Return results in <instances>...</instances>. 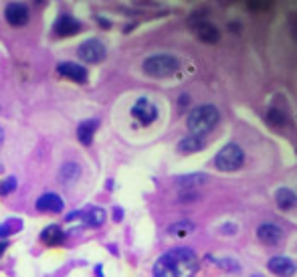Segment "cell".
<instances>
[{
  "instance_id": "cell-27",
  "label": "cell",
  "mask_w": 297,
  "mask_h": 277,
  "mask_svg": "<svg viewBox=\"0 0 297 277\" xmlns=\"http://www.w3.org/2000/svg\"><path fill=\"white\" fill-rule=\"evenodd\" d=\"M4 251H6V243H4V241H0V255H2Z\"/></svg>"
},
{
  "instance_id": "cell-18",
  "label": "cell",
  "mask_w": 297,
  "mask_h": 277,
  "mask_svg": "<svg viewBox=\"0 0 297 277\" xmlns=\"http://www.w3.org/2000/svg\"><path fill=\"white\" fill-rule=\"evenodd\" d=\"M204 146H206L204 138H200V136H186V138H182L178 142V152H182V154H192V152L202 150Z\"/></svg>"
},
{
  "instance_id": "cell-6",
  "label": "cell",
  "mask_w": 297,
  "mask_h": 277,
  "mask_svg": "<svg viewBox=\"0 0 297 277\" xmlns=\"http://www.w3.org/2000/svg\"><path fill=\"white\" fill-rule=\"evenodd\" d=\"M105 55H107L105 45L97 39H89L83 45H79V49H77V57L81 61H87V63H99V61L105 59Z\"/></svg>"
},
{
  "instance_id": "cell-29",
  "label": "cell",
  "mask_w": 297,
  "mask_h": 277,
  "mask_svg": "<svg viewBox=\"0 0 297 277\" xmlns=\"http://www.w3.org/2000/svg\"><path fill=\"white\" fill-rule=\"evenodd\" d=\"M0 174H2V164H0Z\"/></svg>"
},
{
  "instance_id": "cell-9",
  "label": "cell",
  "mask_w": 297,
  "mask_h": 277,
  "mask_svg": "<svg viewBox=\"0 0 297 277\" xmlns=\"http://www.w3.org/2000/svg\"><path fill=\"white\" fill-rule=\"evenodd\" d=\"M4 18L10 26H24L28 22V8L20 2H10L4 8Z\"/></svg>"
},
{
  "instance_id": "cell-19",
  "label": "cell",
  "mask_w": 297,
  "mask_h": 277,
  "mask_svg": "<svg viewBox=\"0 0 297 277\" xmlns=\"http://www.w3.org/2000/svg\"><path fill=\"white\" fill-rule=\"evenodd\" d=\"M206 182H208V176H206V174H200V172L184 174V176H178V178H176V184H180V186H184V188H188V190H192V188H196V186H202V184H206Z\"/></svg>"
},
{
  "instance_id": "cell-22",
  "label": "cell",
  "mask_w": 297,
  "mask_h": 277,
  "mask_svg": "<svg viewBox=\"0 0 297 277\" xmlns=\"http://www.w3.org/2000/svg\"><path fill=\"white\" fill-rule=\"evenodd\" d=\"M192 231H194V225L190 221H180V223H174L172 227H168V233L174 237H186Z\"/></svg>"
},
{
  "instance_id": "cell-25",
  "label": "cell",
  "mask_w": 297,
  "mask_h": 277,
  "mask_svg": "<svg viewBox=\"0 0 297 277\" xmlns=\"http://www.w3.org/2000/svg\"><path fill=\"white\" fill-rule=\"evenodd\" d=\"M12 190H16V178H14V176H8L6 180L0 182V194L6 196V194H10Z\"/></svg>"
},
{
  "instance_id": "cell-23",
  "label": "cell",
  "mask_w": 297,
  "mask_h": 277,
  "mask_svg": "<svg viewBox=\"0 0 297 277\" xmlns=\"http://www.w3.org/2000/svg\"><path fill=\"white\" fill-rule=\"evenodd\" d=\"M20 229H22V221L20 219H10V221H6V223L0 225V239H6V237L14 235Z\"/></svg>"
},
{
  "instance_id": "cell-20",
  "label": "cell",
  "mask_w": 297,
  "mask_h": 277,
  "mask_svg": "<svg viewBox=\"0 0 297 277\" xmlns=\"http://www.w3.org/2000/svg\"><path fill=\"white\" fill-rule=\"evenodd\" d=\"M79 176H81V166L75 164V162H67V164H63L61 176H59V178H61L63 184H71V182H75Z\"/></svg>"
},
{
  "instance_id": "cell-1",
  "label": "cell",
  "mask_w": 297,
  "mask_h": 277,
  "mask_svg": "<svg viewBox=\"0 0 297 277\" xmlns=\"http://www.w3.org/2000/svg\"><path fill=\"white\" fill-rule=\"evenodd\" d=\"M198 255L190 247H174L154 263V277H194Z\"/></svg>"
},
{
  "instance_id": "cell-12",
  "label": "cell",
  "mask_w": 297,
  "mask_h": 277,
  "mask_svg": "<svg viewBox=\"0 0 297 277\" xmlns=\"http://www.w3.org/2000/svg\"><path fill=\"white\" fill-rule=\"evenodd\" d=\"M57 73H59L61 77H67V79L75 81V83H85V81H87V69H85L83 65H79V63H69V61H65V63H61V65L57 67Z\"/></svg>"
},
{
  "instance_id": "cell-7",
  "label": "cell",
  "mask_w": 297,
  "mask_h": 277,
  "mask_svg": "<svg viewBox=\"0 0 297 277\" xmlns=\"http://www.w3.org/2000/svg\"><path fill=\"white\" fill-rule=\"evenodd\" d=\"M81 28H83V24H81L75 16H71V14H61V16L55 20V24H53V34H55V37H73V34H77Z\"/></svg>"
},
{
  "instance_id": "cell-8",
  "label": "cell",
  "mask_w": 297,
  "mask_h": 277,
  "mask_svg": "<svg viewBox=\"0 0 297 277\" xmlns=\"http://www.w3.org/2000/svg\"><path fill=\"white\" fill-rule=\"evenodd\" d=\"M73 219H81V223H85L87 227L97 229V227H101L105 223V211L101 206H91L85 213L81 211V213H73V215L67 217V221H73Z\"/></svg>"
},
{
  "instance_id": "cell-16",
  "label": "cell",
  "mask_w": 297,
  "mask_h": 277,
  "mask_svg": "<svg viewBox=\"0 0 297 277\" xmlns=\"http://www.w3.org/2000/svg\"><path fill=\"white\" fill-rule=\"evenodd\" d=\"M97 128H99V122L97 120H85V122H81L79 128H77V138H79V142L83 146H89L93 142V136H95Z\"/></svg>"
},
{
  "instance_id": "cell-28",
  "label": "cell",
  "mask_w": 297,
  "mask_h": 277,
  "mask_svg": "<svg viewBox=\"0 0 297 277\" xmlns=\"http://www.w3.org/2000/svg\"><path fill=\"white\" fill-rule=\"evenodd\" d=\"M2 142H4V132H2V128H0V148H2Z\"/></svg>"
},
{
  "instance_id": "cell-17",
  "label": "cell",
  "mask_w": 297,
  "mask_h": 277,
  "mask_svg": "<svg viewBox=\"0 0 297 277\" xmlns=\"http://www.w3.org/2000/svg\"><path fill=\"white\" fill-rule=\"evenodd\" d=\"M275 202H277L279 209H283V211H291V209H295L297 206L295 192L289 190V188H279L277 194H275Z\"/></svg>"
},
{
  "instance_id": "cell-21",
  "label": "cell",
  "mask_w": 297,
  "mask_h": 277,
  "mask_svg": "<svg viewBox=\"0 0 297 277\" xmlns=\"http://www.w3.org/2000/svg\"><path fill=\"white\" fill-rule=\"evenodd\" d=\"M265 118H267V124L273 126V128H285L287 126V118L279 108H269Z\"/></svg>"
},
{
  "instance_id": "cell-15",
  "label": "cell",
  "mask_w": 297,
  "mask_h": 277,
  "mask_svg": "<svg viewBox=\"0 0 297 277\" xmlns=\"http://www.w3.org/2000/svg\"><path fill=\"white\" fill-rule=\"evenodd\" d=\"M41 239H43L45 245L55 247V245H63L65 239H67V235H65V231H63L59 225H51V227H47V229L41 233Z\"/></svg>"
},
{
  "instance_id": "cell-4",
  "label": "cell",
  "mask_w": 297,
  "mask_h": 277,
  "mask_svg": "<svg viewBox=\"0 0 297 277\" xmlns=\"http://www.w3.org/2000/svg\"><path fill=\"white\" fill-rule=\"evenodd\" d=\"M245 164V152L237 142L227 144L214 158V166L220 172H237Z\"/></svg>"
},
{
  "instance_id": "cell-13",
  "label": "cell",
  "mask_w": 297,
  "mask_h": 277,
  "mask_svg": "<svg viewBox=\"0 0 297 277\" xmlns=\"http://www.w3.org/2000/svg\"><path fill=\"white\" fill-rule=\"evenodd\" d=\"M194 32H196V37H198L202 43H206V45H216V43L220 41V30H218L212 22H206V20L198 22V24L194 26Z\"/></svg>"
},
{
  "instance_id": "cell-26",
  "label": "cell",
  "mask_w": 297,
  "mask_h": 277,
  "mask_svg": "<svg viewBox=\"0 0 297 277\" xmlns=\"http://www.w3.org/2000/svg\"><path fill=\"white\" fill-rule=\"evenodd\" d=\"M239 231V225L237 223H227L225 227H220V233L222 235H235Z\"/></svg>"
},
{
  "instance_id": "cell-11",
  "label": "cell",
  "mask_w": 297,
  "mask_h": 277,
  "mask_svg": "<svg viewBox=\"0 0 297 277\" xmlns=\"http://www.w3.org/2000/svg\"><path fill=\"white\" fill-rule=\"evenodd\" d=\"M257 239H259L263 245H267V247H275V245L281 243L283 231H281L277 225H273V223H263V225L257 229Z\"/></svg>"
},
{
  "instance_id": "cell-3",
  "label": "cell",
  "mask_w": 297,
  "mask_h": 277,
  "mask_svg": "<svg viewBox=\"0 0 297 277\" xmlns=\"http://www.w3.org/2000/svg\"><path fill=\"white\" fill-rule=\"evenodd\" d=\"M142 69H144V73H146L148 77L162 79V77L174 75V73L180 69V61H178V57H174V55L156 53V55H150L148 59L144 61Z\"/></svg>"
},
{
  "instance_id": "cell-5",
  "label": "cell",
  "mask_w": 297,
  "mask_h": 277,
  "mask_svg": "<svg viewBox=\"0 0 297 277\" xmlns=\"http://www.w3.org/2000/svg\"><path fill=\"white\" fill-rule=\"evenodd\" d=\"M130 114L136 120V124H140V126H152L158 120V116H160L158 106L152 99H148V97H138L134 101Z\"/></svg>"
},
{
  "instance_id": "cell-10",
  "label": "cell",
  "mask_w": 297,
  "mask_h": 277,
  "mask_svg": "<svg viewBox=\"0 0 297 277\" xmlns=\"http://www.w3.org/2000/svg\"><path fill=\"white\" fill-rule=\"evenodd\" d=\"M267 269L277 277H293L297 271L295 263H293L289 257H283V255L271 257V259L267 261Z\"/></svg>"
},
{
  "instance_id": "cell-14",
  "label": "cell",
  "mask_w": 297,
  "mask_h": 277,
  "mask_svg": "<svg viewBox=\"0 0 297 277\" xmlns=\"http://www.w3.org/2000/svg\"><path fill=\"white\" fill-rule=\"evenodd\" d=\"M63 206H65L63 198H61L59 194H55V192H47V194H43V196L36 200V209H39L41 213H61Z\"/></svg>"
},
{
  "instance_id": "cell-2",
  "label": "cell",
  "mask_w": 297,
  "mask_h": 277,
  "mask_svg": "<svg viewBox=\"0 0 297 277\" xmlns=\"http://www.w3.org/2000/svg\"><path fill=\"white\" fill-rule=\"evenodd\" d=\"M218 120H220L218 108L212 106V103H206V106L194 108V110L188 114L186 126H188L190 136H200V138H204V134H208V132H212V130L216 128Z\"/></svg>"
},
{
  "instance_id": "cell-24",
  "label": "cell",
  "mask_w": 297,
  "mask_h": 277,
  "mask_svg": "<svg viewBox=\"0 0 297 277\" xmlns=\"http://www.w3.org/2000/svg\"><path fill=\"white\" fill-rule=\"evenodd\" d=\"M210 261H214L218 267H222L225 271H231V273H235V271H239V269H241V263H239L237 259H233V257H220V259L210 257Z\"/></svg>"
}]
</instances>
